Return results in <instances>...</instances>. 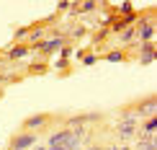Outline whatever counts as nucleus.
Segmentation results:
<instances>
[{
	"mask_svg": "<svg viewBox=\"0 0 157 150\" xmlns=\"http://www.w3.org/2000/svg\"><path fill=\"white\" fill-rule=\"evenodd\" d=\"M108 60H111V62H119V60H121V52H111Z\"/></svg>",
	"mask_w": 157,
	"mask_h": 150,
	"instance_id": "9b49d317",
	"label": "nucleus"
},
{
	"mask_svg": "<svg viewBox=\"0 0 157 150\" xmlns=\"http://www.w3.org/2000/svg\"><path fill=\"white\" fill-rule=\"evenodd\" d=\"M136 150H157V142L155 140H139L136 142Z\"/></svg>",
	"mask_w": 157,
	"mask_h": 150,
	"instance_id": "0eeeda50",
	"label": "nucleus"
},
{
	"mask_svg": "<svg viewBox=\"0 0 157 150\" xmlns=\"http://www.w3.org/2000/svg\"><path fill=\"white\" fill-rule=\"evenodd\" d=\"M155 60V49L152 44H144V55H142V62H152Z\"/></svg>",
	"mask_w": 157,
	"mask_h": 150,
	"instance_id": "6e6552de",
	"label": "nucleus"
},
{
	"mask_svg": "<svg viewBox=\"0 0 157 150\" xmlns=\"http://www.w3.org/2000/svg\"><path fill=\"white\" fill-rule=\"evenodd\" d=\"M82 129H59L49 137V148L47 150H80V140H82Z\"/></svg>",
	"mask_w": 157,
	"mask_h": 150,
	"instance_id": "f257e3e1",
	"label": "nucleus"
},
{
	"mask_svg": "<svg viewBox=\"0 0 157 150\" xmlns=\"http://www.w3.org/2000/svg\"><path fill=\"white\" fill-rule=\"evenodd\" d=\"M34 150H47V148H34Z\"/></svg>",
	"mask_w": 157,
	"mask_h": 150,
	"instance_id": "ddd939ff",
	"label": "nucleus"
},
{
	"mask_svg": "<svg viewBox=\"0 0 157 150\" xmlns=\"http://www.w3.org/2000/svg\"><path fill=\"white\" fill-rule=\"evenodd\" d=\"M23 55H26V47H13L8 52V57H23Z\"/></svg>",
	"mask_w": 157,
	"mask_h": 150,
	"instance_id": "9d476101",
	"label": "nucleus"
},
{
	"mask_svg": "<svg viewBox=\"0 0 157 150\" xmlns=\"http://www.w3.org/2000/svg\"><path fill=\"white\" fill-rule=\"evenodd\" d=\"M41 124H47V116L39 114V116H31V119H26V129H39Z\"/></svg>",
	"mask_w": 157,
	"mask_h": 150,
	"instance_id": "39448f33",
	"label": "nucleus"
},
{
	"mask_svg": "<svg viewBox=\"0 0 157 150\" xmlns=\"http://www.w3.org/2000/svg\"><path fill=\"white\" fill-rule=\"evenodd\" d=\"M136 111H139L142 116H147V119H149V116H155V114H157V99H155V96L144 99L139 106H136Z\"/></svg>",
	"mask_w": 157,
	"mask_h": 150,
	"instance_id": "20e7f679",
	"label": "nucleus"
},
{
	"mask_svg": "<svg viewBox=\"0 0 157 150\" xmlns=\"http://www.w3.org/2000/svg\"><path fill=\"white\" fill-rule=\"evenodd\" d=\"M59 47H62V39H49V42L41 44V52H54V49H59Z\"/></svg>",
	"mask_w": 157,
	"mask_h": 150,
	"instance_id": "423d86ee",
	"label": "nucleus"
},
{
	"mask_svg": "<svg viewBox=\"0 0 157 150\" xmlns=\"http://www.w3.org/2000/svg\"><path fill=\"white\" fill-rule=\"evenodd\" d=\"M88 150H101V148H88Z\"/></svg>",
	"mask_w": 157,
	"mask_h": 150,
	"instance_id": "f8f14e48",
	"label": "nucleus"
},
{
	"mask_svg": "<svg viewBox=\"0 0 157 150\" xmlns=\"http://www.w3.org/2000/svg\"><path fill=\"white\" fill-rule=\"evenodd\" d=\"M108 150H116V148H108Z\"/></svg>",
	"mask_w": 157,
	"mask_h": 150,
	"instance_id": "4468645a",
	"label": "nucleus"
},
{
	"mask_svg": "<svg viewBox=\"0 0 157 150\" xmlns=\"http://www.w3.org/2000/svg\"><path fill=\"white\" fill-rule=\"evenodd\" d=\"M139 36H142V39H152V23H149V21H144V23H142Z\"/></svg>",
	"mask_w": 157,
	"mask_h": 150,
	"instance_id": "1a4fd4ad",
	"label": "nucleus"
},
{
	"mask_svg": "<svg viewBox=\"0 0 157 150\" xmlns=\"http://www.w3.org/2000/svg\"><path fill=\"white\" fill-rule=\"evenodd\" d=\"M34 145H36V135L34 132H23V135H18V137L10 140V150H31Z\"/></svg>",
	"mask_w": 157,
	"mask_h": 150,
	"instance_id": "7ed1b4c3",
	"label": "nucleus"
},
{
	"mask_svg": "<svg viewBox=\"0 0 157 150\" xmlns=\"http://www.w3.org/2000/svg\"><path fill=\"white\" fill-rule=\"evenodd\" d=\"M136 135V114H126L119 124V137L121 140H132Z\"/></svg>",
	"mask_w": 157,
	"mask_h": 150,
	"instance_id": "f03ea898",
	"label": "nucleus"
}]
</instances>
